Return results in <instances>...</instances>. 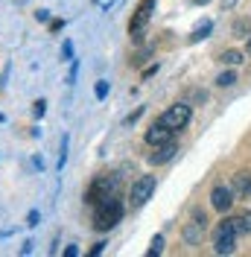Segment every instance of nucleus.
Returning a JSON list of instances; mask_svg holds the SVG:
<instances>
[{"instance_id": "f257e3e1", "label": "nucleus", "mask_w": 251, "mask_h": 257, "mask_svg": "<svg viewBox=\"0 0 251 257\" xmlns=\"http://www.w3.org/2000/svg\"><path fill=\"white\" fill-rule=\"evenodd\" d=\"M123 219V205L117 196H105L102 202H96V210H94V228L96 231H108L114 225Z\"/></svg>"}, {"instance_id": "f03ea898", "label": "nucleus", "mask_w": 251, "mask_h": 257, "mask_svg": "<svg viewBox=\"0 0 251 257\" xmlns=\"http://www.w3.org/2000/svg\"><path fill=\"white\" fill-rule=\"evenodd\" d=\"M152 12H155V0H141L138 12H135V18H132V24H129V35H132V41H141L143 38V30H146V24H149Z\"/></svg>"}, {"instance_id": "7ed1b4c3", "label": "nucleus", "mask_w": 251, "mask_h": 257, "mask_svg": "<svg viewBox=\"0 0 251 257\" xmlns=\"http://www.w3.org/2000/svg\"><path fill=\"white\" fill-rule=\"evenodd\" d=\"M190 105L187 102H175V105H170L167 111L161 114V123L167 128H173V132H178V128H184L190 123Z\"/></svg>"}, {"instance_id": "20e7f679", "label": "nucleus", "mask_w": 251, "mask_h": 257, "mask_svg": "<svg viewBox=\"0 0 251 257\" xmlns=\"http://www.w3.org/2000/svg\"><path fill=\"white\" fill-rule=\"evenodd\" d=\"M152 193H155V176H141L135 184H132L129 199H132L135 208H141V205H146V202L152 199Z\"/></svg>"}, {"instance_id": "39448f33", "label": "nucleus", "mask_w": 251, "mask_h": 257, "mask_svg": "<svg viewBox=\"0 0 251 257\" xmlns=\"http://www.w3.org/2000/svg\"><path fill=\"white\" fill-rule=\"evenodd\" d=\"M210 205L219 210V213H225V210H231V205H234V187H225V184H216L213 190H210Z\"/></svg>"}, {"instance_id": "423d86ee", "label": "nucleus", "mask_w": 251, "mask_h": 257, "mask_svg": "<svg viewBox=\"0 0 251 257\" xmlns=\"http://www.w3.org/2000/svg\"><path fill=\"white\" fill-rule=\"evenodd\" d=\"M181 237H184L187 245H199V242H202V237H204V213H196V219L184 225Z\"/></svg>"}, {"instance_id": "0eeeda50", "label": "nucleus", "mask_w": 251, "mask_h": 257, "mask_svg": "<svg viewBox=\"0 0 251 257\" xmlns=\"http://www.w3.org/2000/svg\"><path fill=\"white\" fill-rule=\"evenodd\" d=\"M234 240H236V234H231L225 225H219L216 228V237H213V251L216 254H231L234 251Z\"/></svg>"}, {"instance_id": "6e6552de", "label": "nucleus", "mask_w": 251, "mask_h": 257, "mask_svg": "<svg viewBox=\"0 0 251 257\" xmlns=\"http://www.w3.org/2000/svg\"><path fill=\"white\" fill-rule=\"evenodd\" d=\"M173 141V128H167L161 120H158V126H152L149 132H146V144L149 146H164Z\"/></svg>"}, {"instance_id": "1a4fd4ad", "label": "nucleus", "mask_w": 251, "mask_h": 257, "mask_svg": "<svg viewBox=\"0 0 251 257\" xmlns=\"http://www.w3.org/2000/svg\"><path fill=\"white\" fill-rule=\"evenodd\" d=\"M175 152H178V146L170 141V144H164V146H155V152H152V164H167V161H173L175 158Z\"/></svg>"}, {"instance_id": "9d476101", "label": "nucleus", "mask_w": 251, "mask_h": 257, "mask_svg": "<svg viewBox=\"0 0 251 257\" xmlns=\"http://www.w3.org/2000/svg\"><path fill=\"white\" fill-rule=\"evenodd\" d=\"M231 187H234L236 196H248L251 193V173H236L234 181H231Z\"/></svg>"}, {"instance_id": "9b49d317", "label": "nucleus", "mask_w": 251, "mask_h": 257, "mask_svg": "<svg viewBox=\"0 0 251 257\" xmlns=\"http://www.w3.org/2000/svg\"><path fill=\"white\" fill-rule=\"evenodd\" d=\"M222 225H225L231 234H236V237H239V234H245V219H242V216H228Z\"/></svg>"}, {"instance_id": "f8f14e48", "label": "nucleus", "mask_w": 251, "mask_h": 257, "mask_svg": "<svg viewBox=\"0 0 251 257\" xmlns=\"http://www.w3.org/2000/svg\"><path fill=\"white\" fill-rule=\"evenodd\" d=\"M213 30V24H210V21H204L202 27H199V30H193V35H190V41H193V44H196V41H202V38H207V32Z\"/></svg>"}, {"instance_id": "ddd939ff", "label": "nucleus", "mask_w": 251, "mask_h": 257, "mask_svg": "<svg viewBox=\"0 0 251 257\" xmlns=\"http://www.w3.org/2000/svg\"><path fill=\"white\" fill-rule=\"evenodd\" d=\"M245 32H251V21L248 18H242V21H236L234 24V35L236 38H245Z\"/></svg>"}, {"instance_id": "4468645a", "label": "nucleus", "mask_w": 251, "mask_h": 257, "mask_svg": "<svg viewBox=\"0 0 251 257\" xmlns=\"http://www.w3.org/2000/svg\"><path fill=\"white\" fill-rule=\"evenodd\" d=\"M222 62L225 64H239L242 62V53H239V50H225V53H222Z\"/></svg>"}, {"instance_id": "2eb2a0df", "label": "nucleus", "mask_w": 251, "mask_h": 257, "mask_svg": "<svg viewBox=\"0 0 251 257\" xmlns=\"http://www.w3.org/2000/svg\"><path fill=\"white\" fill-rule=\"evenodd\" d=\"M234 82H236V76L231 73V70H225V73H219V76H216V85H219V88H231Z\"/></svg>"}, {"instance_id": "dca6fc26", "label": "nucleus", "mask_w": 251, "mask_h": 257, "mask_svg": "<svg viewBox=\"0 0 251 257\" xmlns=\"http://www.w3.org/2000/svg\"><path fill=\"white\" fill-rule=\"evenodd\" d=\"M161 251H164V237L158 234L155 240H152V245H149V251H146V254H149V257H155V254H161Z\"/></svg>"}, {"instance_id": "f3484780", "label": "nucleus", "mask_w": 251, "mask_h": 257, "mask_svg": "<svg viewBox=\"0 0 251 257\" xmlns=\"http://www.w3.org/2000/svg\"><path fill=\"white\" fill-rule=\"evenodd\" d=\"M94 94H96V99H105V96H108V82L99 79L96 82V88H94Z\"/></svg>"}, {"instance_id": "a211bd4d", "label": "nucleus", "mask_w": 251, "mask_h": 257, "mask_svg": "<svg viewBox=\"0 0 251 257\" xmlns=\"http://www.w3.org/2000/svg\"><path fill=\"white\" fill-rule=\"evenodd\" d=\"M62 56L67 59V62H73V44H70V41H64L62 44Z\"/></svg>"}, {"instance_id": "6ab92c4d", "label": "nucleus", "mask_w": 251, "mask_h": 257, "mask_svg": "<svg viewBox=\"0 0 251 257\" xmlns=\"http://www.w3.org/2000/svg\"><path fill=\"white\" fill-rule=\"evenodd\" d=\"M44 105H47L44 99H38V102H35V108H32V111H35V117H41V114H44Z\"/></svg>"}, {"instance_id": "aec40b11", "label": "nucleus", "mask_w": 251, "mask_h": 257, "mask_svg": "<svg viewBox=\"0 0 251 257\" xmlns=\"http://www.w3.org/2000/svg\"><path fill=\"white\" fill-rule=\"evenodd\" d=\"M27 225H30V228L32 225H38V210H32L30 216H27Z\"/></svg>"}, {"instance_id": "412c9836", "label": "nucleus", "mask_w": 251, "mask_h": 257, "mask_svg": "<svg viewBox=\"0 0 251 257\" xmlns=\"http://www.w3.org/2000/svg\"><path fill=\"white\" fill-rule=\"evenodd\" d=\"M64 254H67V257H79V248H76V245H67V248H64Z\"/></svg>"}, {"instance_id": "4be33fe9", "label": "nucleus", "mask_w": 251, "mask_h": 257, "mask_svg": "<svg viewBox=\"0 0 251 257\" xmlns=\"http://www.w3.org/2000/svg\"><path fill=\"white\" fill-rule=\"evenodd\" d=\"M158 73V64H152V67H146V70H143V76H146V79H149V76H155Z\"/></svg>"}, {"instance_id": "5701e85b", "label": "nucleus", "mask_w": 251, "mask_h": 257, "mask_svg": "<svg viewBox=\"0 0 251 257\" xmlns=\"http://www.w3.org/2000/svg\"><path fill=\"white\" fill-rule=\"evenodd\" d=\"M105 251V242H96L94 248H91V254H102Z\"/></svg>"}, {"instance_id": "b1692460", "label": "nucleus", "mask_w": 251, "mask_h": 257, "mask_svg": "<svg viewBox=\"0 0 251 257\" xmlns=\"http://www.w3.org/2000/svg\"><path fill=\"white\" fill-rule=\"evenodd\" d=\"M242 219H245V234H251V210L242 216Z\"/></svg>"}, {"instance_id": "393cba45", "label": "nucleus", "mask_w": 251, "mask_h": 257, "mask_svg": "<svg viewBox=\"0 0 251 257\" xmlns=\"http://www.w3.org/2000/svg\"><path fill=\"white\" fill-rule=\"evenodd\" d=\"M62 27H64V21H53V24H50V30H53V32H59Z\"/></svg>"}, {"instance_id": "a878e982", "label": "nucleus", "mask_w": 251, "mask_h": 257, "mask_svg": "<svg viewBox=\"0 0 251 257\" xmlns=\"http://www.w3.org/2000/svg\"><path fill=\"white\" fill-rule=\"evenodd\" d=\"M35 18H38V21H50V12H44V9H41V12H35Z\"/></svg>"}, {"instance_id": "bb28decb", "label": "nucleus", "mask_w": 251, "mask_h": 257, "mask_svg": "<svg viewBox=\"0 0 251 257\" xmlns=\"http://www.w3.org/2000/svg\"><path fill=\"white\" fill-rule=\"evenodd\" d=\"M245 53H248V56H251V38H248V47H245Z\"/></svg>"}]
</instances>
